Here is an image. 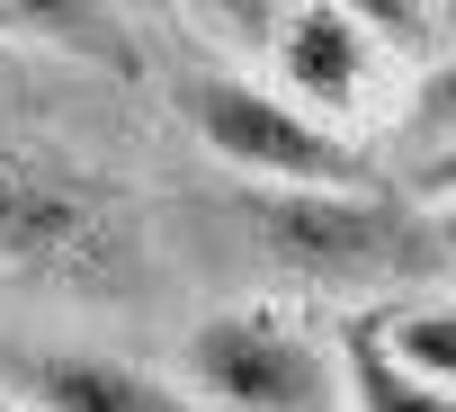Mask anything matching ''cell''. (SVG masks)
I'll return each mask as SVG.
<instances>
[{
	"label": "cell",
	"mask_w": 456,
	"mask_h": 412,
	"mask_svg": "<svg viewBox=\"0 0 456 412\" xmlns=\"http://www.w3.org/2000/svg\"><path fill=\"white\" fill-rule=\"evenodd\" d=\"M170 108H179V126L224 170L251 179V188H367L376 179V161L349 144V126L322 117V108H305V99H287L278 81L206 63V72H179Z\"/></svg>",
	"instance_id": "3957f363"
},
{
	"label": "cell",
	"mask_w": 456,
	"mask_h": 412,
	"mask_svg": "<svg viewBox=\"0 0 456 412\" xmlns=\"http://www.w3.org/2000/svg\"><path fill=\"white\" fill-rule=\"evenodd\" d=\"M411 197H456V135L420 152V170H411Z\"/></svg>",
	"instance_id": "7c38bea8"
},
{
	"label": "cell",
	"mask_w": 456,
	"mask_h": 412,
	"mask_svg": "<svg viewBox=\"0 0 456 412\" xmlns=\"http://www.w3.org/2000/svg\"><path fill=\"white\" fill-rule=\"evenodd\" d=\"M340 10H358L394 54H429V37H438V0H340Z\"/></svg>",
	"instance_id": "9c48e42d"
},
{
	"label": "cell",
	"mask_w": 456,
	"mask_h": 412,
	"mask_svg": "<svg viewBox=\"0 0 456 412\" xmlns=\"http://www.w3.org/2000/svg\"><path fill=\"white\" fill-rule=\"evenodd\" d=\"M242 225H251V251L287 287H314L340 305H394L456 278L429 225V197H385L376 179L367 188H242Z\"/></svg>",
	"instance_id": "7a4b0ae2"
},
{
	"label": "cell",
	"mask_w": 456,
	"mask_h": 412,
	"mask_svg": "<svg viewBox=\"0 0 456 412\" xmlns=\"http://www.w3.org/2000/svg\"><path fill=\"white\" fill-rule=\"evenodd\" d=\"M340 367H349V412H456V394L447 385H429V376H411L394 350H385V332H376V305H340Z\"/></svg>",
	"instance_id": "52a82bcc"
},
{
	"label": "cell",
	"mask_w": 456,
	"mask_h": 412,
	"mask_svg": "<svg viewBox=\"0 0 456 412\" xmlns=\"http://www.w3.org/2000/svg\"><path fill=\"white\" fill-rule=\"evenodd\" d=\"M143 269H152V234L126 179H108L72 144L0 135V278L99 305L143 287Z\"/></svg>",
	"instance_id": "6da1fadb"
},
{
	"label": "cell",
	"mask_w": 456,
	"mask_h": 412,
	"mask_svg": "<svg viewBox=\"0 0 456 412\" xmlns=\"http://www.w3.org/2000/svg\"><path fill=\"white\" fill-rule=\"evenodd\" d=\"M0 412H37V403H28V385H19L10 367H0Z\"/></svg>",
	"instance_id": "5bb4252c"
},
{
	"label": "cell",
	"mask_w": 456,
	"mask_h": 412,
	"mask_svg": "<svg viewBox=\"0 0 456 412\" xmlns=\"http://www.w3.org/2000/svg\"><path fill=\"white\" fill-rule=\"evenodd\" d=\"M10 376L28 385L37 412H206L188 394V376H161L117 350H28V358H10Z\"/></svg>",
	"instance_id": "8992f818"
},
{
	"label": "cell",
	"mask_w": 456,
	"mask_h": 412,
	"mask_svg": "<svg viewBox=\"0 0 456 412\" xmlns=\"http://www.w3.org/2000/svg\"><path fill=\"white\" fill-rule=\"evenodd\" d=\"M188 394L206 412H349L340 332H314L287 305H224L179 341Z\"/></svg>",
	"instance_id": "277c9868"
},
{
	"label": "cell",
	"mask_w": 456,
	"mask_h": 412,
	"mask_svg": "<svg viewBox=\"0 0 456 412\" xmlns=\"http://www.w3.org/2000/svg\"><path fill=\"white\" fill-rule=\"evenodd\" d=\"M429 225H438V251H447V269H456V197H429Z\"/></svg>",
	"instance_id": "4fadbf2b"
},
{
	"label": "cell",
	"mask_w": 456,
	"mask_h": 412,
	"mask_svg": "<svg viewBox=\"0 0 456 412\" xmlns=\"http://www.w3.org/2000/svg\"><path fill=\"white\" fill-rule=\"evenodd\" d=\"M179 10H188L206 37H224V45H269V28H278L287 0H179Z\"/></svg>",
	"instance_id": "30bf717a"
},
{
	"label": "cell",
	"mask_w": 456,
	"mask_h": 412,
	"mask_svg": "<svg viewBox=\"0 0 456 412\" xmlns=\"http://www.w3.org/2000/svg\"><path fill=\"white\" fill-rule=\"evenodd\" d=\"M411 126H420L429 144H447V135H456V54L420 72V90H411Z\"/></svg>",
	"instance_id": "8fae6325"
},
{
	"label": "cell",
	"mask_w": 456,
	"mask_h": 412,
	"mask_svg": "<svg viewBox=\"0 0 456 412\" xmlns=\"http://www.w3.org/2000/svg\"><path fill=\"white\" fill-rule=\"evenodd\" d=\"M376 332H385V350L411 376L456 394V296H438V287L429 296H394V305H376Z\"/></svg>",
	"instance_id": "ba28073f"
},
{
	"label": "cell",
	"mask_w": 456,
	"mask_h": 412,
	"mask_svg": "<svg viewBox=\"0 0 456 412\" xmlns=\"http://www.w3.org/2000/svg\"><path fill=\"white\" fill-rule=\"evenodd\" d=\"M385 63H394V45H385L358 10H340V0H287L278 28H269V72H278V90L305 99V108H322V117H340V126H349L358 108H376Z\"/></svg>",
	"instance_id": "5b68a950"
}]
</instances>
